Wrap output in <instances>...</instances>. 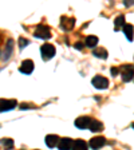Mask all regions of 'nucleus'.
I'll return each instance as SVG.
<instances>
[{"label":"nucleus","mask_w":134,"mask_h":150,"mask_svg":"<svg viewBox=\"0 0 134 150\" xmlns=\"http://www.w3.org/2000/svg\"><path fill=\"white\" fill-rule=\"evenodd\" d=\"M55 52H56L55 47L50 43H46L40 47V55H42V58H43V60H50L51 58H54Z\"/></svg>","instance_id":"obj_1"},{"label":"nucleus","mask_w":134,"mask_h":150,"mask_svg":"<svg viewBox=\"0 0 134 150\" xmlns=\"http://www.w3.org/2000/svg\"><path fill=\"white\" fill-rule=\"evenodd\" d=\"M35 38H40V39H50L51 38V30L50 27H47V25H38L36 30L34 32Z\"/></svg>","instance_id":"obj_2"},{"label":"nucleus","mask_w":134,"mask_h":150,"mask_svg":"<svg viewBox=\"0 0 134 150\" xmlns=\"http://www.w3.org/2000/svg\"><path fill=\"white\" fill-rule=\"evenodd\" d=\"M91 83H93V86L95 88H98V90H105V88L109 87V81H107L105 76H102V75H97V76H94Z\"/></svg>","instance_id":"obj_3"},{"label":"nucleus","mask_w":134,"mask_h":150,"mask_svg":"<svg viewBox=\"0 0 134 150\" xmlns=\"http://www.w3.org/2000/svg\"><path fill=\"white\" fill-rule=\"evenodd\" d=\"M122 81L123 82H130L134 78V67L130 64H126L122 67Z\"/></svg>","instance_id":"obj_4"},{"label":"nucleus","mask_w":134,"mask_h":150,"mask_svg":"<svg viewBox=\"0 0 134 150\" xmlns=\"http://www.w3.org/2000/svg\"><path fill=\"white\" fill-rule=\"evenodd\" d=\"M75 25V19L74 18H66V16H62L60 19V28L65 30V31H71Z\"/></svg>","instance_id":"obj_5"},{"label":"nucleus","mask_w":134,"mask_h":150,"mask_svg":"<svg viewBox=\"0 0 134 150\" xmlns=\"http://www.w3.org/2000/svg\"><path fill=\"white\" fill-rule=\"evenodd\" d=\"M0 105H1V111H8L18 106V102L15 99H1Z\"/></svg>","instance_id":"obj_6"},{"label":"nucleus","mask_w":134,"mask_h":150,"mask_svg":"<svg viewBox=\"0 0 134 150\" xmlns=\"http://www.w3.org/2000/svg\"><path fill=\"white\" fill-rule=\"evenodd\" d=\"M19 71L23 72V74H31V72L34 71V62L30 59L24 60V62L22 63V66L19 67Z\"/></svg>","instance_id":"obj_7"},{"label":"nucleus","mask_w":134,"mask_h":150,"mask_svg":"<svg viewBox=\"0 0 134 150\" xmlns=\"http://www.w3.org/2000/svg\"><path fill=\"white\" fill-rule=\"evenodd\" d=\"M91 118L90 117H79V118L75 119V126L78 129H86L90 126Z\"/></svg>","instance_id":"obj_8"},{"label":"nucleus","mask_w":134,"mask_h":150,"mask_svg":"<svg viewBox=\"0 0 134 150\" xmlns=\"http://www.w3.org/2000/svg\"><path fill=\"white\" fill-rule=\"evenodd\" d=\"M106 144V139L103 137H94L90 139V147L91 149H99V147H102L103 145Z\"/></svg>","instance_id":"obj_9"},{"label":"nucleus","mask_w":134,"mask_h":150,"mask_svg":"<svg viewBox=\"0 0 134 150\" xmlns=\"http://www.w3.org/2000/svg\"><path fill=\"white\" fill-rule=\"evenodd\" d=\"M74 146V142L71 141V138H62L58 144V147L60 150H67V149H72Z\"/></svg>","instance_id":"obj_10"},{"label":"nucleus","mask_w":134,"mask_h":150,"mask_svg":"<svg viewBox=\"0 0 134 150\" xmlns=\"http://www.w3.org/2000/svg\"><path fill=\"white\" fill-rule=\"evenodd\" d=\"M59 137L55 134H50V135H47L46 137V145L48 147H55L58 146V144H59Z\"/></svg>","instance_id":"obj_11"},{"label":"nucleus","mask_w":134,"mask_h":150,"mask_svg":"<svg viewBox=\"0 0 134 150\" xmlns=\"http://www.w3.org/2000/svg\"><path fill=\"white\" fill-rule=\"evenodd\" d=\"M122 31H123V34L126 35V38H128L129 42L133 40V35H134V27H133V24H125L123 27H122Z\"/></svg>","instance_id":"obj_12"},{"label":"nucleus","mask_w":134,"mask_h":150,"mask_svg":"<svg viewBox=\"0 0 134 150\" xmlns=\"http://www.w3.org/2000/svg\"><path fill=\"white\" fill-rule=\"evenodd\" d=\"M89 129H90L91 131H94V133L102 131L103 130V123H102V122H99V121H97V119H91Z\"/></svg>","instance_id":"obj_13"},{"label":"nucleus","mask_w":134,"mask_h":150,"mask_svg":"<svg viewBox=\"0 0 134 150\" xmlns=\"http://www.w3.org/2000/svg\"><path fill=\"white\" fill-rule=\"evenodd\" d=\"M13 44H15V43H13V40H11V39L7 42L6 50H4V55H3V58H1V59H3V62L9 58V55H11V52H12V50H13Z\"/></svg>","instance_id":"obj_14"},{"label":"nucleus","mask_w":134,"mask_h":150,"mask_svg":"<svg viewBox=\"0 0 134 150\" xmlns=\"http://www.w3.org/2000/svg\"><path fill=\"white\" fill-rule=\"evenodd\" d=\"M84 44L90 48H94V47L98 44V38L95 35H90V36L86 38V40H84Z\"/></svg>","instance_id":"obj_15"},{"label":"nucleus","mask_w":134,"mask_h":150,"mask_svg":"<svg viewBox=\"0 0 134 150\" xmlns=\"http://www.w3.org/2000/svg\"><path fill=\"white\" fill-rule=\"evenodd\" d=\"M94 56H97V58H102V59H106L107 56H109V54H107V51L105 50V48H97V50H94Z\"/></svg>","instance_id":"obj_16"},{"label":"nucleus","mask_w":134,"mask_h":150,"mask_svg":"<svg viewBox=\"0 0 134 150\" xmlns=\"http://www.w3.org/2000/svg\"><path fill=\"white\" fill-rule=\"evenodd\" d=\"M72 149L84 150V149H87V144H86L83 139H77V141H74V146H72Z\"/></svg>","instance_id":"obj_17"},{"label":"nucleus","mask_w":134,"mask_h":150,"mask_svg":"<svg viewBox=\"0 0 134 150\" xmlns=\"http://www.w3.org/2000/svg\"><path fill=\"white\" fill-rule=\"evenodd\" d=\"M114 24H116V31H119V28L125 25V16H123V15H119L118 18L116 19Z\"/></svg>","instance_id":"obj_18"},{"label":"nucleus","mask_w":134,"mask_h":150,"mask_svg":"<svg viewBox=\"0 0 134 150\" xmlns=\"http://www.w3.org/2000/svg\"><path fill=\"white\" fill-rule=\"evenodd\" d=\"M1 144H3V146L6 147V149H12V147H13V141L9 139V138L3 139V141H1Z\"/></svg>","instance_id":"obj_19"},{"label":"nucleus","mask_w":134,"mask_h":150,"mask_svg":"<svg viewBox=\"0 0 134 150\" xmlns=\"http://www.w3.org/2000/svg\"><path fill=\"white\" fill-rule=\"evenodd\" d=\"M27 44H28V40H27V39H24V38H20V39H19V46H20V48L26 47Z\"/></svg>","instance_id":"obj_20"},{"label":"nucleus","mask_w":134,"mask_h":150,"mask_svg":"<svg viewBox=\"0 0 134 150\" xmlns=\"http://www.w3.org/2000/svg\"><path fill=\"white\" fill-rule=\"evenodd\" d=\"M110 72H111V75H113V76H116V75H118L119 69H117V67H111V70H110Z\"/></svg>","instance_id":"obj_21"},{"label":"nucleus","mask_w":134,"mask_h":150,"mask_svg":"<svg viewBox=\"0 0 134 150\" xmlns=\"http://www.w3.org/2000/svg\"><path fill=\"white\" fill-rule=\"evenodd\" d=\"M123 4L126 7H131V6H134V0H123Z\"/></svg>","instance_id":"obj_22"},{"label":"nucleus","mask_w":134,"mask_h":150,"mask_svg":"<svg viewBox=\"0 0 134 150\" xmlns=\"http://www.w3.org/2000/svg\"><path fill=\"white\" fill-rule=\"evenodd\" d=\"M75 48H77V50H82V48H83V44L82 43H75Z\"/></svg>","instance_id":"obj_23"},{"label":"nucleus","mask_w":134,"mask_h":150,"mask_svg":"<svg viewBox=\"0 0 134 150\" xmlns=\"http://www.w3.org/2000/svg\"><path fill=\"white\" fill-rule=\"evenodd\" d=\"M28 107H30V105H27V103H22V105H20V109H28Z\"/></svg>","instance_id":"obj_24"},{"label":"nucleus","mask_w":134,"mask_h":150,"mask_svg":"<svg viewBox=\"0 0 134 150\" xmlns=\"http://www.w3.org/2000/svg\"><path fill=\"white\" fill-rule=\"evenodd\" d=\"M131 127H133V129H134V123H133V125H131Z\"/></svg>","instance_id":"obj_25"}]
</instances>
